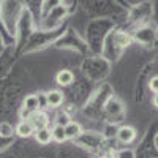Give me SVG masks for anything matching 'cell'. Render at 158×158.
I'll return each instance as SVG.
<instances>
[{
  "label": "cell",
  "instance_id": "cell-10",
  "mask_svg": "<svg viewBox=\"0 0 158 158\" xmlns=\"http://www.w3.org/2000/svg\"><path fill=\"white\" fill-rule=\"evenodd\" d=\"M15 135V127L8 122H2L0 123V136L2 138H10Z\"/></svg>",
  "mask_w": 158,
  "mask_h": 158
},
{
  "label": "cell",
  "instance_id": "cell-7",
  "mask_svg": "<svg viewBox=\"0 0 158 158\" xmlns=\"http://www.w3.org/2000/svg\"><path fill=\"white\" fill-rule=\"evenodd\" d=\"M65 135H67V139H77L82 135V127L77 122H70L65 127Z\"/></svg>",
  "mask_w": 158,
  "mask_h": 158
},
{
  "label": "cell",
  "instance_id": "cell-4",
  "mask_svg": "<svg viewBox=\"0 0 158 158\" xmlns=\"http://www.w3.org/2000/svg\"><path fill=\"white\" fill-rule=\"evenodd\" d=\"M44 98H46V104L51 108H60L63 104V94L60 90H51L48 94H44Z\"/></svg>",
  "mask_w": 158,
  "mask_h": 158
},
{
  "label": "cell",
  "instance_id": "cell-2",
  "mask_svg": "<svg viewBox=\"0 0 158 158\" xmlns=\"http://www.w3.org/2000/svg\"><path fill=\"white\" fill-rule=\"evenodd\" d=\"M117 141L118 142H122V144H131L135 139H136V130L135 127H131V125H122L120 128L117 130Z\"/></svg>",
  "mask_w": 158,
  "mask_h": 158
},
{
  "label": "cell",
  "instance_id": "cell-6",
  "mask_svg": "<svg viewBox=\"0 0 158 158\" xmlns=\"http://www.w3.org/2000/svg\"><path fill=\"white\" fill-rule=\"evenodd\" d=\"M56 81H57V84L62 85V87H68V85H71L73 81H74V74H73L70 70H62V71L57 73Z\"/></svg>",
  "mask_w": 158,
  "mask_h": 158
},
{
  "label": "cell",
  "instance_id": "cell-8",
  "mask_svg": "<svg viewBox=\"0 0 158 158\" xmlns=\"http://www.w3.org/2000/svg\"><path fill=\"white\" fill-rule=\"evenodd\" d=\"M35 139L38 144H41V146H46L52 141V135H51V130L49 128H43V130H38L35 131Z\"/></svg>",
  "mask_w": 158,
  "mask_h": 158
},
{
  "label": "cell",
  "instance_id": "cell-13",
  "mask_svg": "<svg viewBox=\"0 0 158 158\" xmlns=\"http://www.w3.org/2000/svg\"><path fill=\"white\" fill-rule=\"evenodd\" d=\"M152 101H153V106H155V108H158V94H155V95H153V100H152Z\"/></svg>",
  "mask_w": 158,
  "mask_h": 158
},
{
  "label": "cell",
  "instance_id": "cell-5",
  "mask_svg": "<svg viewBox=\"0 0 158 158\" xmlns=\"http://www.w3.org/2000/svg\"><path fill=\"white\" fill-rule=\"evenodd\" d=\"M15 133L21 138H30L32 135H35V128L30 123V120H21L15 128Z\"/></svg>",
  "mask_w": 158,
  "mask_h": 158
},
{
  "label": "cell",
  "instance_id": "cell-3",
  "mask_svg": "<svg viewBox=\"0 0 158 158\" xmlns=\"http://www.w3.org/2000/svg\"><path fill=\"white\" fill-rule=\"evenodd\" d=\"M29 120H30V123L33 125L35 131H38V130L48 128L49 117H48V114H46V112H43V111H38V112H35V114H32V115L29 117Z\"/></svg>",
  "mask_w": 158,
  "mask_h": 158
},
{
  "label": "cell",
  "instance_id": "cell-1",
  "mask_svg": "<svg viewBox=\"0 0 158 158\" xmlns=\"http://www.w3.org/2000/svg\"><path fill=\"white\" fill-rule=\"evenodd\" d=\"M40 108H41V97L40 95H27L22 103V117L25 115V118H22V120H29V117L32 114L38 112Z\"/></svg>",
  "mask_w": 158,
  "mask_h": 158
},
{
  "label": "cell",
  "instance_id": "cell-11",
  "mask_svg": "<svg viewBox=\"0 0 158 158\" xmlns=\"http://www.w3.org/2000/svg\"><path fill=\"white\" fill-rule=\"evenodd\" d=\"M70 122H71V118H70V115L67 112H59L56 115V125H59V127H63L65 128Z\"/></svg>",
  "mask_w": 158,
  "mask_h": 158
},
{
  "label": "cell",
  "instance_id": "cell-9",
  "mask_svg": "<svg viewBox=\"0 0 158 158\" xmlns=\"http://www.w3.org/2000/svg\"><path fill=\"white\" fill-rule=\"evenodd\" d=\"M51 135H52V141L56 142H65L67 141V135H65V128L54 125V128L51 130Z\"/></svg>",
  "mask_w": 158,
  "mask_h": 158
},
{
  "label": "cell",
  "instance_id": "cell-12",
  "mask_svg": "<svg viewBox=\"0 0 158 158\" xmlns=\"http://www.w3.org/2000/svg\"><path fill=\"white\" fill-rule=\"evenodd\" d=\"M149 89L153 92V94H158V74L153 76L150 79V82H149Z\"/></svg>",
  "mask_w": 158,
  "mask_h": 158
}]
</instances>
